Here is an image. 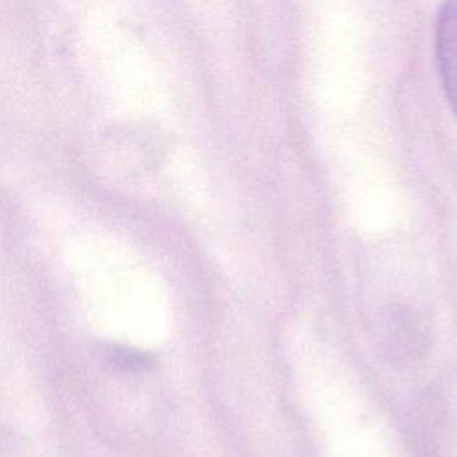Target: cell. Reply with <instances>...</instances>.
<instances>
[{
    "mask_svg": "<svg viewBox=\"0 0 457 457\" xmlns=\"http://www.w3.org/2000/svg\"><path fill=\"white\" fill-rule=\"evenodd\" d=\"M378 345L391 362L411 364L428 352V332L409 307L391 305L378 320Z\"/></svg>",
    "mask_w": 457,
    "mask_h": 457,
    "instance_id": "6da1fadb",
    "label": "cell"
},
{
    "mask_svg": "<svg viewBox=\"0 0 457 457\" xmlns=\"http://www.w3.org/2000/svg\"><path fill=\"white\" fill-rule=\"evenodd\" d=\"M434 54L445 96L457 118V0H445L437 11Z\"/></svg>",
    "mask_w": 457,
    "mask_h": 457,
    "instance_id": "7a4b0ae2",
    "label": "cell"
},
{
    "mask_svg": "<svg viewBox=\"0 0 457 457\" xmlns=\"http://www.w3.org/2000/svg\"><path fill=\"white\" fill-rule=\"evenodd\" d=\"M152 357L141 350L127 348V346H111L107 350V364L112 370L125 373L145 371L152 366Z\"/></svg>",
    "mask_w": 457,
    "mask_h": 457,
    "instance_id": "3957f363",
    "label": "cell"
}]
</instances>
